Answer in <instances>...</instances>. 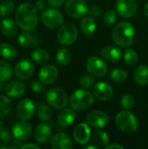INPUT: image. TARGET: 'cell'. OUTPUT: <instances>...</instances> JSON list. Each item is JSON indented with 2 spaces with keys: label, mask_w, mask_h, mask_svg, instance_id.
<instances>
[{
  "label": "cell",
  "mask_w": 148,
  "mask_h": 149,
  "mask_svg": "<svg viewBox=\"0 0 148 149\" xmlns=\"http://www.w3.org/2000/svg\"><path fill=\"white\" fill-rule=\"evenodd\" d=\"M15 19L23 31H31L35 29L38 22V9L29 2L23 3L16 10Z\"/></svg>",
  "instance_id": "1"
},
{
  "label": "cell",
  "mask_w": 148,
  "mask_h": 149,
  "mask_svg": "<svg viewBox=\"0 0 148 149\" xmlns=\"http://www.w3.org/2000/svg\"><path fill=\"white\" fill-rule=\"evenodd\" d=\"M112 36L113 39L118 45L127 47L133 43L135 30L131 23L122 22L114 27Z\"/></svg>",
  "instance_id": "2"
},
{
  "label": "cell",
  "mask_w": 148,
  "mask_h": 149,
  "mask_svg": "<svg viewBox=\"0 0 148 149\" xmlns=\"http://www.w3.org/2000/svg\"><path fill=\"white\" fill-rule=\"evenodd\" d=\"M94 98L92 93L84 89L76 90L71 96V107L73 110L82 112L92 106Z\"/></svg>",
  "instance_id": "3"
},
{
  "label": "cell",
  "mask_w": 148,
  "mask_h": 149,
  "mask_svg": "<svg viewBox=\"0 0 148 149\" xmlns=\"http://www.w3.org/2000/svg\"><path fill=\"white\" fill-rule=\"evenodd\" d=\"M115 124L117 127L126 134L134 133L139 127L137 118L129 111H121L115 117Z\"/></svg>",
  "instance_id": "4"
},
{
  "label": "cell",
  "mask_w": 148,
  "mask_h": 149,
  "mask_svg": "<svg viewBox=\"0 0 148 149\" xmlns=\"http://www.w3.org/2000/svg\"><path fill=\"white\" fill-rule=\"evenodd\" d=\"M45 98L48 104L56 109H64L68 104V96L66 93L58 87L51 88L47 92Z\"/></svg>",
  "instance_id": "5"
},
{
  "label": "cell",
  "mask_w": 148,
  "mask_h": 149,
  "mask_svg": "<svg viewBox=\"0 0 148 149\" xmlns=\"http://www.w3.org/2000/svg\"><path fill=\"white\" fill-rule=\"evenodd\" d=\"M64 17L62 13L54 8H47L42 11L41 14V21L44 26L55 29L60 26L63 23Z\"/></svg>",
  "instance_id": "6"
},
{
  "label": "cell",
  "mask_w": 148,
  "mask_h": 149,
  "mask_svg": "<svg viewBox=\"0 0 148 149\" xmlns=\"http://www.w3.org/2000/svg\"><path fill=\"white\" fill-rule=\"evenodd\" d=\"M58 39L64 45H72L78 38L77 27L72 23H66L61 25L58 31Z\"/></svg>",
  "instance_id": "7"
},
{
  "label": "cell",
  "mask_w": 148,
  "mask_h": 149,
  "mask_svg": "<svg viewBox=\"0 0 148 149\" xmlns=\"http://www.w3.org/2000/svg\"><path fill=\"white\" fill-rule=\"evenodd\" d=\"M65 11L72 18H81L89 12V8L85 0H68L65 3Z\"/></svg>",
  "instance_id": "8"
},
{
  "label": "cell",
  "mask_w": 148,
  "mask_h": 149,
  "mask_svg": "<svg viewBox=\"0 0 148 149\" xmlns=\"http://www.w3.org/2000/svg\"><path fill=\"white\" fill-rule=\"evenodd\" d=\"M86 68L92 75L99 78H101L106 75L107 72L106 64L102 59L95 56H92L87 59Z\"/></svg>",
  "instance_id": "9"
},
{
  "label": "cell",
  "mask_w": 148,
  "mask_h": 149,
  "mask_svg": "<svg viewBox=\"0 0 148 149\" xmlns=\"http://www.w3.org/2000/svg\"><path fill=\"white\" fill-rule=\"evenodd\" d=\"M136 0H117L116 10L117 12L123 17L130 18L133 17L137 11Z\"/></svg>",
  "instance_id": "10"
},
{
  "label": "cell",
  "mask_w": 148,
  "mask_h": 149,
  "mask_svg": "<svg viewBox=\"0 0 148 149\" xmlns=\"http://www.w3.org/2000/svg\"><path fill=\"white\" fill-rule=\"evenodd\" d=\"M35 112V105L30 99H24L17 105V117L22 120H30Z\"/></svg>",
  "instance_id": "11"
},
{
  "label": "cell",
  "mask_w": 148,
  "mask_h": 149,
  "mask_svg": "<svg viewBox=\"0 0 148 149\" xmlns=\"http://www.w3.org/2000/svg\"><path fill=\"white\" fill-rule=\"evenodd\" d=\"M34 70V65L31 60L22 59L16 65L15 75L19 79H28L32 76Z\"/></svg>",
  "instance_id": "12"
},
{
  "label": "cell",
  "mask_w": 148,
  "mask_h": 149,
  "mask_svg": "<svg viewBox=\"0 0 148 149\" xmlns=\"http://www.w3.org/2000/svg\"><path fill=\"white\" fill-rule=\"evenodd\" d=\"M87 123L94 128H102L105 127L109 121L107 114L102 111H92L87 114L86 117Z\"/></svg>",
  "instance_id": "13"
},
{
  "label": "cell",
  "mask_w": 148,
  "mask_h": 149,
  "mask_svg": "<svg viewBox=\"0 0 148 149\" xmlns=\"http://www.w3.org/2000/svg\"><path fill=\"white\" fill-rule=\"evenodd\" d=\"M58 76V68L53 65H47L42 67L38 73V79L44 85H50L56 81Z\"/></svg>",
  "instance_id": "14"
},
{
  "label": "cell",
  "mask_w": 148,
  "mask_h": 149,
  "mask_svg": "<svg viewBox=\"0 0 148 149\" xmlns=\"http://www.w3.org/2000/svg\"><path fill=\"white\" fill-rule=\"evenodd\" d=\"M32 132L31 126L25 121H19L13 125L11 128L12 136L17 141H24L30 137Z\"/></svg>",
  "instance_id": "15"
},
{
  "label": "cell",
  "mask_w": 148,
  "mask_h": 149,
  "mask_svg": "<svg viewBox=\"0 0 148 149\" xmlns=\"http://www.w3.org/2000/svg\"><path fill=\"white\" fill-rule=\"evenodd\" d=\"M93 94L100 101H108L113 96V90L109 84L98 82L93 87Z\"/></svg>",
  "instance_id": "16"
},
{
  "label": "cell",
  "mask_w": 148,
  "mask_h": 149,
  "mask_svg": "<svg viewBox=\"0 0 148 149\" xmlns=\"http://www.w3.org/2000/svg\"><path fill=\"white\" fill-rule=\"evenodd\" d=\"M73 137L75 141L78 142L79 144L80 145L86 144L91 138L90 127L85 123L79 124L73 131Z\"/></svg>",
  "instance_id": "17"
},
{
  "label": "cell",
  "mask_w": 148,
  "mask_h": 149,
  "mask_svg": "<svg viewBox=\"0 0 148 149\" xmlns=\"http://www.w3.org/2000/svg\"><path fill=\"white\" fill-rule=\"evenodd\" d=\"M51 144L53 149H71L72 148L71 138L64 133L55 134L51 139Z\"/></svg>",
  "instance_id": "18"
},
{
  "label": "cell",
  "mask_w": 148,
  "mask_h": 149,
  "mask_svg": "<svg viewBox=\"0 0 148 149\" xmlns=\"http://www.w3.org/2000/svg\"><path fill=\"white\" fill-rule=\"evenodd\" d=\"M25 86L23 82L18 80H13L10 82L5 87V93L10 98H19L25 92Z\"/></svg>",
  "instance_id": "19"
},
{
  "label": "cell",
  "mask_w": 148,
  "mask_h": 149,
  "mask_svg": "<svg viewBox=\"0 0 148 149\" xmlns=\"http://www.w3.org/2000/svg\"><path fill=\"white\" fill-rule=\"evenodd\" d=\"M51 132L47 124L41 123L38 125L34 130V138L39 143H47L51 139Z\"/></svg>",
  "instance_id": "20"
},
{
  "label": "cell",
  "mask_w": 148,
  "mask_h": 149,
  "mask_svg": "<svg viewBox=\"0 0 148 149\" xmlns=\"http://www.w3.org/2000/svg\"><path fill=\"white\" fill-rule=\"evenodd\" d=\"M101 57L110 62H118L121 59L122 57V52L120 49L115 46H106L105 48L102 49L101 52Z\"/></svg>",
  "instance_id": "21"
},
{
  "label": "cell",
  "mask_w": 148,
  "mask_h": 149,
  "mask_svg": "<svg viewBox=\"0 0 148 149\" xmlns=\"http://www.w3.org/2000/svg\"><path fill=\"white\" fill-rule=\"evenodd\" d=\"M0 30L4 36L12 38L17 32V24L10 18H3L0 24Z\"/></svg>",
  "instance_id": "22"
},
{
  "label": "cell",
  "mask_w": 148,
  "mask_h": 149,
  "mask_svg": "<svg viewBox=\"0 0 148 149\" xmlns=\"http://www.w3.org/2000/svg\"><path fill=\"white\" fill-rule=\"evenodd\" d=\"M75 119H76V114H75L74 111L70 108L64 109L58 114V117L59 125L61 127H65L71 126L75 121Z\"/></svg>",
  "instance_id": "23"
},
{
  "label": "cell",
  "mask_w": 148,
  "mask_h": 149,
  "mask_svg": "<svg viewBox=\"0 0 148 149\" xmlns=\"http://www.w3.org/2000/svg\"><path fill=\"white\" fill-rule=\"evenodd\" d=\"M133 77L136 83L140 86H145L148 84V66L145 65L138 66L134 71Z\"/></svg>",
  "instance_id": "24"
},
{
  "label": "cell",
  "mask_w": 148,
  "mask_h": 149,
  "mask_svg": "<svg viewBox=\"0 0 148 149\" xmlns=\"http://www.w3.org/2000/svg\"><path fill=\"white\" fill-rule=\"evenodd\" d=\"M17 50L11 45L7 43L0 45V56L5 60H14L17 58Z\"/></svg>",
  "instance_id": "25"
},
{
  "label": "cell",
  "mask_w": 148,
  "mask_h": 149,
  "mask_svg": "<svg viewBox=\"0 0 148 149\" xmlns=\"http://www.w3.org/2000/svg\"><path fill=\"white\" fill-rule=\"evenodd\" d=\"M96 29H97L96 23L92 17H86L82 19L80 23V30L85 35H87V36L92 35L95 32Z\"/></svg>",
  "instance_id": "26"
},
{
  "label": "cell",
  "mask_w": 148,
  "mask_h": 149,
  "mask_svg": "<svg viewBox=\"0 0 148 149\" xmlns=\"http://www.w3.org/2000/svg\"><path fill=\"white\" fill-rule=\"evenodd\" d=\"M37 113L42 121H48L51 119L52 110L47 105L44 103H38L37 106Z\"/></svg>",
  "instance_id": "27"
},
{
  "label": "cell",
  "mask_w": 148,
  "mask_h": 149,
  "mask_svg": "<svg viewBox=\"0 0 148 149\" xmlns=\"http://www.w3.org/2000/svg\"><path fill=\"white\" fill-rule=\"evenodd\" d=\"M56 60L60 65L65 66L72 60V53L68 49L61 48L56 54Z\"/></svg>",
  "instance_id": "28"
},
{
  "label": "cell",
  "mask_w": 148,
  "mask_h": 149,
  "mask_svg": "<svg viewBox=\"0 0 148 149\" xmlns=\"http://www.w3.org/2000/svg\"><path fill=\"white\" fill-rule=\"evenodd\" d=\"M49 53L46 50L44 49H36L31 53V58L38 64L43 65L49 60Z\"/></svg>",
  "instance_id": "29"
},
{
  "label": "cell",
  "mask_w": 148,
  "mask_h": 149,
  "mask_svg": "<svg viewBox=\"0 0 148 149\" xmlns=\"http://www.w3.org/2000/svg\"><path fill=\"white\" fill-rule=\"evenodd\" d=\"M17 43L22 47H28L31 45H35V38L29 33V31H24L19 34L17 38Z\"/></svg>",
  "instance_id": "30"
},
{
  "label": "cell",
  "mask_w": 148,
  "mask_h": 149,
  "mask_svg": "<svg viewBox=\"0 0 148 149\" xmlns=\"http://www.w3.org/2000/svg\"><path fill=\"white\" fill-rule=\"evenodd\" d=\"M12 104L9 98L0 95V119L6 117L11 111Z\"/></svg>",
  "instance_id": "31"
},
{
  "label": "cell",
  "mask_w": 148,
  "mask_h": 149,
  "mask_svg": "<svg viewBox=\"0 0 148 149\" xmlns=\"http://www.w3.org/2000/svg\"><path fill=\"white\" fill-rule=\"evenodd\" d=\"M12 76V67L4 60H0V81H7Z\"/></svg>",
  "instance_id": "32"
},
{
  "label": "cell",
  "mask_w": 148,
  "mask_h": 149,
  "mask_svg": "<svg viewBox=\"0 0 148 149\" xmlns=\"http://www.w3.org/2000/svg\"><path fill=\"white\" fill-rule=\"evenodd\" d=\"M124 58L126 63L129 65V66H134L137 65L138 60H139V56L137 54V52L133 50V49H126L124 54Z\"/></svg>",
  "instance_id": "33"
},
{
  "label": "cell",
  "mask_w": 148,
  "mask_h": 149,
  "mask_svg": "<svg viewBox=\"0 0 148 149\" xmlns=\"http://www.w3.org/2000/svg\"><path fill=\"white\" fill-rule=\"evenodd\" d=\"M14 10V3L11 0H3L0 3V17H8Z\"/></svg>",
  "instance_id": "34"
},
{
  "label": "cell",
  "mask_w": 148,
  "mask_h": 149,
  "mask_svg": "<svg viewBox=\"0 0 148 149\" xmlns=\"http://www.w3.org/2000/svg\"><path fill=\"white\" fill-rule=\"evenodd\" d=\"M93 141L96 144L101 147H106L109 141L108 134L101 130H98L93 134Z\"/></svg>",
  "instance_id": "35"
},
{
  "label": "cell",
  "mask_w": 148,
  "mask_h": 149,
  "mask_svg": "<svg viewBox=\"0 0 148 149\" xmlns=\"http://www.w3.org/2000/svg\"><path fill=\"white\" fill-rule=\"evenodd\" d=\"M110 77L113 81L121 83V82H124L127 79V73L123 69L115 68V69L112 70V72L110 73Z\"/></svg>",
  "instance_id": "36"
},
{
  "label": "cell",
  "mask_w": 148,
  "mask_h": 149,
  "mask_svg": "<svg viewBox=\"0 0 148 149\" xmlns=\"http://www.w3.org/2000/svg\"><path fill=\"white\" fill-rule=\"evenodd\" d=\"M135 100L134 97L131 94H125L120 100V105L125 109H132L134 107Z\"/></svg>",
  "instance_id": "37"
},
{
  "label": "cell",
  "mask_w": 148,
  "mask_h": 149,
  "mask_svg": "<svg viewBox=\"0 0 148 149\" xmlns=\"http://www.w3.org/2000/svg\"><path fill=\"white\" fill-rule=\"evenodd\" d=\"M117 20V15L114 10H107L103 16V22L107 25H113Z\"/></svg>",
  "instance_id": "38"
},
{
  "label": "cell",
  "mask_w": 148,
  "mask_h": 149,
  "mask_svg": "<svg viewBox=\"0 0 148 149\" xmlns=\"http://www.w3.org/2000/svg\"><path fill=\"white\" fill-rule=\"evenodd\" d=\"M94 79L91 76H88V75H85V76H82L80 79H79V84L81 87L85 88V89H87V88H90L93 86L94 84Z\"/></svg>",
  "instance_id": "39"
},
{
  "label": "cell",
  "mask_w": 148,
  "mask_h": 149,
  "mask_svg": "<svg viewBox=\"0 0 148 149\" xmlns=\"http://www.w3.org/2000/svg\"><path fill=\"white\" fill-rule=\"evenodd\" d=\"M31 87L33 90V92L38 94L44 93L45 91V87L44 86V84L40 80H33L31 84Z\"/></svg>",
  "instance_id": "40"
},
{
  "label": "cell",
  "mask_w": 148,
  "mask_h": 149,
  "mask_svg": "<svg viewBox=\"0 0 148 149\" xmlns=\"http://www.w3.org/2000/svg\"><path fill=\"white\" fill-rule=\"evenodd\" d=\"M12 134H10L7 129H3L0 131V140L4 143H11L12 142Z\"/></svg>",
  "instance_id": "41"
},
{
  "label": "cell",
  "mask_w": 148,
  "mask_h": 149,
  "mask_svg": "<svg viewBox=\"0 0 148 149\" xmlns=\"http://www.w3.org/2000/svg\"><path fill=\"white\" fill-rule=\"evenodd\" d=\"M101 8L98 5H92L89 9V13L91 14V16L94 17H97L99 16H100L101 14Z\"/></svg>",
  "instance_id": "42"
},
{
  "label": "cell",
  "mask_w": 148,
  "mask_h": 149,
  "mask_svg": "<svg viewBox=\"0 0 148 149\" xmlns=\"http://www.w3.org/2000/svg\"><path fill=\"white\" fill-rule=\"evenodd\" d=\"M47 2L52 7H60L65 3V0H47Z\"/></svg>",
  "instance_id": "43"
},
{
  "label": "cell",
  "mask_w": 148,
  "mask_h": 149,
  "mask_svg": "<svg viewBox=\"0 0 148 149\" xmlns=\"http://www.w3.org/2000/svg\"><path fill=\"white\" fill-rule=\"evenodd\" d=\"M36 8L38 10H44L45 9V3L43 0H38L36 2Z\"/></svg>",
  "instance_id": "44"
},
{
  "label": "cell",
  "mask_w": 148,
  "mask_h": 149,
  "mask_svg": "<svg viewBox=\"0 0 148 149\" xmlns=\"http://www.w3.org/2000/svg\"><path fill=\"white\" fill-rule=\"evenodd\" d=\"M21 148L25 149V148H35V149H39L40 148L36 145V144H32V143H29V144H24L23 146H21Z\"/></svg>",
  "instance_id": "45"
},
{
  "label": "cell",
  "mask_w": 148,
  "mask_h": 149,
  "mask_svg": "<svg viewBox=\"0 0 148 149\" xmlns=\"http://www.w3.org/2000/svg\"><path fill=\"white\" fill-rule=\"evenodd\" d=\"M106 148L107 149H111V148H117V149H123L124 148L119 144H111V145H106Z\"/></svg>",
  "instance_id": "46"
},
{
  "label": "cell",
  "mask_w": 148,
  "mask_h": 149,
  "mask_svg": "<svg viewBox=\"0 0 148 149\" xmlns=\"http://www.w3.org/2000/svg\"><path fill=\"white\" fill-rule=\"evenodd\" d=\"M144 12H145V15L146 17L148 18V3L145 5V8H144Z\"/></svg>",
  "instance_id": "47"
},
{
  "label": "cell",
  "mask_w": 148,
  "mask_h": 149,
  "mask_svg": "<svg viewBox=\"0 0 148 149\" xmlns=\"http://www.w3.org/2000/svg\"><path fill=\"white\" fill-rule=\"evenodd\" d=\"M5 127H4V124H3V122L2 121V120H0V131H2L3 129H4Z\"/></svg>",
  "instance_id": "48"
},
{
  "label": "cell",
  "mask_w": 148,
  "mask_h": 149,
  "mask_svg": "<svg viewBox=\"0 0 148 149\" xmlns=\"http://www.w3.org/2000/svg\"><path fill=\"white\" fill-rule=\"evenodd\" d=\"M99 147H97V146H87V147H85L86 149H97Z\"/></svg>",
  "instance_id": "49"
},
{
  "label": "cell",
  "mask_w": 148,
  "mask_h": 149,
  "mask_svg": "<svg viewBox=\"0 0 148 149\" xmlns=\"http://www.w3.org/2000/svg\"><path fill=\"white\" fill-rule=\"evenodd\" d=\"M0 148L6 149V148H7V147H5V146H3V145H0Z\"/></svg>",
  "instance_id": "50"
},
{
  "label": "cell",
  "mask_w": 148,
  "mask_h": 149,
  "mask_svg": "<svg viewBox=\"0 0 148 149\" xmlns=\"http://www.w3.org/2000/svg\"><path fill=\"white\" fill-rule=\"evenodd\" d=\"M3 83H2V81H0V91L2 90V88H3Z\"/></svg>",
  "instance_id": "51"
}]
</instances>
